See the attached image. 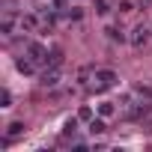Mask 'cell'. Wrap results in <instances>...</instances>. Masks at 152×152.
Returning <instances> with one entry per match:
<instances>
[{
	"instance_id": "obj_1",
	"label": "cell",
	"mask_w": 152,
	"mask_h": 152,
	"mask_svg": "<svg viewBox=\"0 0 152 152\" xmlns=\"http://www.w3.org/2000/svg\"><path fill=\"white\" fill-rule=\"evenodd\" d=\"M119 84V75L113 72V69H96L93 75H90V87L93 90H110V87H116Z\"/></svg>"
},
{
	"instance_id": "obj_2",
	"label": "cell",
	"mask_w": 152,
	"mask_h": 152,
	"mask_svg": "<svg viewBox=\"0 0 152 152\" xmlns=\"http://www.w3.org/2000/svg\"><path fill=\"white\" fill-rule=\"evenodd\" d=\"M149 39H152V24H137V27L131 30V36H128V42H131L134 48H143Z\"/></svg>"
},
{
	"instance_id": "obj_3",
	"label": "cell",
	"mask_w": 152,
	"mask_h": 152,
	"mask_svg": "<svg viewBox=\"0 0 152 152\" xmlns=\"http://www.w3.org/2000/svg\"><path fill=\"white\" fill-rule=\"evenodd\" d=\"M60 81H63L60 66H45V72H42V87H57Z\"/></svg>"
},
{
	"instance_id": "obj_4",
	"label": "cell",
	"mask_w": 152,
	"mask_h": 152,
	"mask_svg": "<svg viewBox=\"0 0 152 152\" xmlns=\"http://www.w3.org/2000/svg\"><path fill=\"white\" fill-rule=\"evenodd\" d=\"M116 110H119V104H116V102H110V99H102V102L96 104V113H99L102 119H110V116H116Z\"/></svg>"
},
{
	"instance_id": "obj_5",
	"label": "cell",
	"mask_w": 152,
	"mask_h": 152,
	"mask_svg": "<svg viewBox=\"0 0 152 152\" xmlns=\"http://www.w3.org/2000/svg\"><path fill=\"white\" fill-rule=\"evenodd\" d=\"M87 131H90V134H104V131H107V128H104V119H102V116H93V119L87 122Z\"/></svg>"
},
{
	"instance_id": "obj_6",
	"label": "cell",
	"mask_w": 152,
	"mask_h": 152,
	"mask_svg": "<svg viewBox=\"0 0 152 152\" xmlns=\"http://www.w3.org/2000/svg\"><path fill=\"white\" fill-rule=\"evenodd\" d=\"M21 134H24V122H12V125L6 128V143L15 140V137H21Z\"/></svg>"
},
{
	"instance_id": "obj_7",
	"label": "cell",
	"mask_w": 152,
	"mask_h": 152,
	"mask_svg": "<svg viewBox=\"0 0 152 152\" xmlns=\"http://www.w3.org/2000/svg\"><path fill=\"white\" fill-rule=\"evenodd\" d=\"M93 116H99V113H96V107H90V104H84V107L78 110V119H81V122H90Z\"/></svg>"
},
{
	"instance_id": "obj_8",
	"label": "cell",
	"mask_w": 152,
	"mask_h": 152,
	"mask_svg": "<svg viewBox=\"0 0 152 152\" xmlns=\"http://www.w3.org/2000/svg\"><path fill=\"white\" fill-rule=\"evenodd\" d=\"M78 125H81V119H78V116H72V119H66V128H63V131L72 137V134H78Z\"/></svg>"
},
{
	"instance_id": "obj_9",
	"label": "cell",
	"mask_w": 152,
	"mask_h": 152,
	"mask_svg": "<svg viewBox=\"0 0 152 152\" xmlns=\"http://www.w3.org/2000/svg\"><path fill=\"white\" fill-rule=\"evenodd\" d=\"M116 12L128 15V12H134V3H131V0H119V3H116Z\"/></svg>"
},
{
	"instance_id": "obj_10",
	"label": "cell",
	"mask_w": 152,
	"mask_h": 152,
	"mask_svg": "<svg viewBox=\"0 0 152 152\" xmlns=\"http://www.w3.org/2000/svg\"><path fill=\"white\" fill-rule=\"evenodd\" d=\"M107 36H110V39H119V42H122V39H125V30H122V27H107Z\"/></svg>"
},
{
	"instance_id": "obj_11",
	"label": "cell",
	"mask_w": 152,
	"mask_h": 152,
	"mask_svg": "<svg viewBox=\"0 0 152 152\" xmlns=\"http://www.w3.org/2000/svg\"><path fill=\"white\" fill-rule=\"evenodd\" d=\"M96 12L99 15H107L110 12V3H107V0H96Z\"/></svg>"
},
{
	"instance_id": "obj_12",
	"label": "cell",
	"mask_w": 152,
	"mask_h": 152,
	"mask_svg": "<svg viewBox=\"0 0 152 152\" xmlns=\"http://www.w3.org/2000/svg\"><path fill=\"white\" fill-rule=\"evenodd\" d=\"M0 107H3V110L12 107V96H9V90H3V104H0Z\"/></svg>"
},
{
	"instance_id": "obj_13",
	"label": "cell",
	"mask_w": 152,
	"mask_h": 152,
	"mask_svg": "<svg viewBox=\"0 0 152 152\" xmlns=\"http://www.w3.org/2000/svg\"><path fill=\"white\" fill-rule=\"evenodd\" d=\"M146 3H152V0H146Z\"/></svg>"
}]
</instances>
